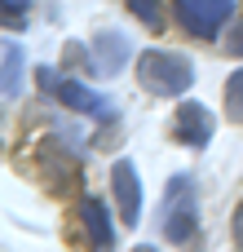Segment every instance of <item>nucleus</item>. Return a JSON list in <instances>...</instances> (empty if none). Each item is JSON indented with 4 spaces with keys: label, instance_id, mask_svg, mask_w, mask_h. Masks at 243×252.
Here are the masks:
<instances>
[{
    "label": "nucleus",
    "instance_id": "nucleus-1",
    "mask_svg": "<svg viewBox=\"0 0 243 252\" xmlns=\"http://www.w3.org/2000/svg\"><path fill=\"white\" fill-rule=\"evenodd\" d=\"M159 230L168 244L186 248L195 244V230H199V190L186 173H177L168 186H164V204H159Z\"/></svg>",
    "mask_w": 243,
    "mask_h": 252
},
{
    "label": "nucleus",
    "instance_id": "nucleus-2",
    "mask_svg": "<svg viewBox=\"0 0 243 252\" xmlns=\"http://www.w3.org/2000/svg\"><path fill=\"white\" fill-rule=\"evenodd\" d=\"M137 80L146 93H159V97H182L190 84H195V66L173 53V49H146L137 58Z\"/></svg>",
    "mask_w": 243,
    "mask_h": 252
},
{
    "label": "nucleus",
    "instance_id": "nucleus-3",
    "mask_svg": "<svg viewBox=\"0 0 243 252\" xmlns=\"http://www.w3.org/2000/svg\"><path fill=\"white\" fill-rule=\"evenodd\" d=\"M235 13V0H177V22L195 40H213Z\"/></svg>",
    "mask_w": 243,
    "mask_h": 252
},
{
    "label": "nucleus",
    "instance_id": "nucleus-4",
    "mask_svg": "<svg viewBox=\"0 0 243 252\" xmlns=\"http://www.w3.org/2000/svg\"><path fill=\"white\" fill-rule=\"evenodd\" d=\"M40 84H44V93H53L62 106L84 111V115H97V120H111V97H102V93L84 89L80 80H62V75H53V66H49V71H40Z\"/></svg>",
    "mask_w": 243,
    "mask_h": 252
},
{
    "label": "nucleus",
    "instance_id": "nucleus-5",
    "mask_svg": "<svg viewBox=\"0 0 243 252\" xmlns=\"http://www.w3.org/2000/svg\"><path fill=\"white\" fill-rule=\"evenodd\" d=\"M213 133H217V120H213V111L208 106H199V102H182L177 106V120H173V142H182V146H208L213 142Z\"/></svg>",
    "mask_w": 243,
    "mask_h": 252
},
{
    "label": "nucleus",
    "instance_id": "nucleus-6",
    "mask_svg": "<svg viewBox=\"0 0 243 252\" xmlns=\"http://www.w3.org/2000/svg\"><path fill=\"white\" fill-rule=\"evenodd\" d=\"M111 190H115V204H120L124 226H137L142 221V182H137L133 159H115L111 164Z\"/></svg>",
    "mask_w": 243,
    "mask_h": 252
},
{
    "label": "nucleus",
    "instance_id": "nucleus-7",
    "mask_svg": "<svg viewBox=\"0 0 243 252\" xmlns=\"http://www.w3.org/2000/svg\"><path fill=\"white\" fill-rule=\"evenodd\" d=\"M80 221H84V235H89V248L93 252H111L115 248V226H111V213H106L102 199H84Z\"/></svg>",
    "mask_w": 243,
    "mask_h": 252
},
{
    "label": "nucleus",
    "instance_id": "nucleus-8",
    "mask_svg": "<svg viewBox=\"0 0 243 252\" xmlns=\"http://www.w3.org/2000/svg\"><path fill=\"white\" fill-rule=\"evenodd\" d=\"M93 58H97V71H102V75H115V71H124V62H128V40H124L120 31H97Z\"/></svg>",
    "mask_w": 243,
    "mask_h": 252
},
{
    "label": "nucleus",
    "instance_id": "nucleus-9",
    "mask_svg": "<svg viewBox=\"0 0 243 252\" xmlns=\"http://www.w3.org/2000/svg\"><path fill=\"white\" fill-rule=\"evenodd\" d=\"M22 66H27L22 49L13 40H4V102H18V93H22Z\"/></svg>",
    "mask_w": 243,
    "mask_h": 252
},
{
    "label": "nucleus",
    "instance_id": "nucleus-10",
    "mask_svg": "<svg viewBox=\"0 0 243 252\" xmlns=\"http://www.w3.org/2000/svg\"><path fill=\"white\" fill-rule=\"evenodd\" d=\"M124 4L137 13V22H142V27L164 31V4H159V0H124Z\"/></svg>",
    "mask_w": 243,
    "mask_h": 252
},
{
    "label": "nucleus",
    "instance_id": "nucleus-11",
    "mask_svg": "<svg viewBox=\"0 0 243 252\" xmlns=\"http://www.w3.org/2000/svg\"><path fill=\"white\" fill-rule=\"evenodd\" d=\"M226 115L235 124H243V66L230 71V80H226Z\"/></svg>",
    "mask_w": 243,
    "mask_h": 252
},
{
    "label": "nucleus",
    "instance_id": "nucleus-12",
    "mask_svg": "<svg viewBox=\"0 0 243 252\" xmlns=\"http://www.w3.org/2000/svg\"><path fill=\"white\" fill-rule=\"evenodd\" d=\"M31 9V0H4V27H22V13Z\"/></svg>",
    "mask_w": 243,
    "mask_h": 252
},
{
    "label": "nucleus",
    "instance_id": "nucleus-13",
    "mask_svg": "<svg viewBox=\"0 0 243 252\" xmlns=\"http://www.w3.org/2000/svg\"><path fill=\"white\" fill-rule=\"evenodd\" d=\"M226 44H230V53H235V58H243V18H235V27H230Z\"/></svg>",
    "mask_w": 243,
    "mask_h": 252
},
{
    "label": "nucleus",
    "instance_id": "nucleus-14",
    "mask_svg": "<svg viewBox=\"0 0 243 252\" xmlns=\"http://www.w3.org/2000/svg\"><path fill=\"white\" fill-rule=\"evenodd\" d=\"M235 248L243 252V199H239V208H235Z\"/></svg>",
    "mask_w": 243,
    "mask_h": 252
},
{
    "label": "nucleus",
    "instance_id": "nucleus-15",
    "mask_svg": "<svg viewBox=\"0 0 243 252\" xmlns=\"http://www.w3.org/2000/svg\"><path fill=\"white\" fill-rule=\"evenodd\" d=\"M133 252H159V248H151V244H137V248H133Z\"/></svg>",
    "mask_w": 243,
    "mask_h": 252
}]
</instances>
